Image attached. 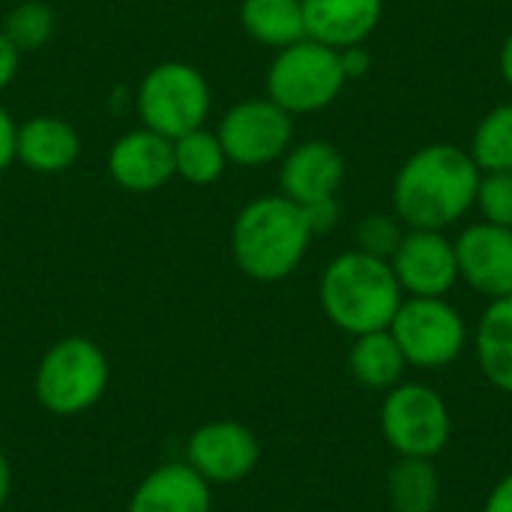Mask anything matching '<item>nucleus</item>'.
<instances>
[{
    "instance_id": "nucleus-1",
    "label": "nucleus",
    "mask_w": 512,
    "mask_h": 512,
    "mask_svg": "<svg viewBox=\"0 0 512 512\" xmlns=\"http://www.w3.org/2000/svg\"><path fill=\"white\" fill-rule=\"evenodd\" d=\"M483 171L459 144L435 141L414 150L393 180V210L408 228L444 231L477 204Z\"/></svg>"
},
{
    "instance_id": "nucleus-2",
    "label": "nucleus",
    "mask_w": 512,
    "mask_h": 512,
    "mask_svg": "<svg viewBox=\"0 0 512 512\" xmlns=\"http://www.w3.org/2000/svg\"><path fill=\"white\" fill-rule=\"evenodd\" d=\"M312 228L300 204L276 195L252 198L231 225V258L252 282H282L306 258Z\"/></svg>"
},
{
    "instance_id": "nucleus-3",
    "label": "nucleus",
    "mask_w": 512,
    "mask_h": 512,
    "mask_svg": "<svg viewBox=\"0 0 512 512\" xmlns=\"http://www.w3.org/2000/svg\"><path fill=\"white\" fill-rule=\"evenodd\" d=\"M318 297L330 324L348 336H363L390 330L405 291L387 258L351 249L324 267Z\"/></svg>"
},
{
    "instance_id": "nucleus-4",
    "label": "nucleus",
    "mask_w": 512,
    "mask_h": 512,
    "mask_svg": "<svg viewBox=\"0 0 512 512\" xmlns=\"http://www.w3.org/2000/svg\"><path fill=\"white\" fill-rule=\"evenodd\" d=\"M111 363L105 351L87 336H66L54 342L33 378L36 402L54 417H75L90 411L108 390Z\"/></svg>"
},
{
    "instance_id": "nucleus-5",
    "label": "nucleus",
    "mask_w": 512,
    "mask_h": 512,
    "mask_svg": "<svg viewBox=\"0 0 512 512\" xmlns=\"http://www.w3.org/2000/svg\"><path fill=\"white\" fill-rule=\"evenodd\" d=\"M135 111L141 126L180 138L207 126L213 111V90L204 72L186 60H162L144 72L135 90Z\"/></svg>"
},
{
    "instance_id": "nucleus-6",
    "label": "nucleus",
    "mask_w": 512,
    "mask_h": 512,
    "mask_svg": "<svg viewBox=\"0 0 512 512\" xmlns=\"http://www.w3.org/2000/svg\"><path fill=\"white\" fill-rule=\"evenodd\" d=\"M264 84L267 99H273L291 117H300L330 108L345 90L348 78L339 51L306 36L276 51Z\"/></svg>"
},
{
    "instance_id": "nucleus-7",
    "label": "nucleus",
    "mask_w": 512,
    "mask_h": 512,
    "mask_svg": "<svg viewBox=\"0 0 512 512\" xmlns=\"http://www.w3.org/2000/svg\"><path fill=\"white\" fill-rule=\"evenodd\" d=\"M381 435L399 459H435L447 450L453 417L429 384H396L381 405Z\"/></svg>"
},
{
    "instance_id": "nucleus-8",
    "label": "nucleus",
    "mask_w": 512,
    "mask_h": 512,
    "mask_svg": "<svg viewBox=\"0 0 512 512\" xmlns=\"http://www.w3.org/2000/svg\"><path fill=\"white\" fill-rule=\"evenodd\" d=\"M390 333L408 366L417 369H444L459 360L468 345L465 318L444 297H405Z\"/></svg>"
},
{
    "instance_id": "nucleus-9",
    "label": "nucleus",
    "mask_w": 512,
    "mask_h": 512,
    "mask_svg": "<svg viewBox=\"0 0 512 512\" xmlns=\"http://www.w3.org/2000/svg\"><path fill=\"white\" fill-rule=\"evenodd\" d=\"M231 165L264 168L279 162L294 144V117L267 96L234 102L216 126Z\"/></svg>"
},
{
    "instance_id": "nucleus-10",
    "label": "nucleus",
    "mask_w": 512,
    "mask_h": 512,
    "mask_svg": "<svg viewBox=\"0 0 512 512\" xmlns=\"http://www.w3.org/2000/svg\"><path fill=\"white\" fill-rule=\"evenodd\" d=\"M390 267L408 297H447L459 282L456 243L444 231L408 228L390 255Z\"/></svg>"
},
{
    "instance_id": "nucleus-11",
    "label": "nucleus",
    "mask_w": 512,
    "mask_h": 512,
    "mask_svg": "<svg viewBox=\"0 0 512 512\" xmlns=\"http://www.w3.org/2000/svg\"><path fill=\"white\" fill-rule=\"evenodd\" d=\"M186 462L210 483L228 486L246 480L261 462L255 432L237 420H210L189 435Z\"/></svg>"
},
{
    "instance_id": "nucleus-12",
    "label": "nucleus",
    "mask_w": 512,
    "mask_h": 512,
    "mask_svg": "<svg viewBox=\"0 0 512 512\" xmlns=\"http://www.w3.org/2000/svg\"><path fill=\"white\" fill-rule=\"evenodd\" d=\"M108 177L135 195L159 192L174 180V144L171 138L138 126L114 138L105 156Z\"/></svg>"
},
{
    "instance_id": "nucleus-13",
    "label": "nucleus",
    "mask_w": 512,
    "mask_h": 512,
    "mask_svg": "<svg viewBox=\"0 0 512 512\" xmlns=\"http://www.w3.org/2000/svg\"><path fill=\"white\" fill-rule=\"evenodd\" d=\"M459 279L489 300L512 294V228L474 222L456 240Z\"/></svg>"
},
{
    "instance_id": "nucleus-14",
    "label": "nucleus",
    "mask_w": 512,
    "mask_h": 512,
    "mask_svg": "<svg viewBox=\"0 0 512 512\" xmlns=\"http://www.w3.org/2000/svg\"><path fill=\"white\" fill-rule=\"evenodd\" d=\"M345 156L324 138L291 144L279 159V192L294 204L306 207L315 201L336 198L345 183Z\"/></svg>"
},
{
    "instance_id": "nucleus-15",
    "label": "nucleus",
    "mask_w": 512,
    "mask_h": 512,
    "mask_svg": "<svg viewBox=\"0 0 512 512\" xmlns=\"http://www.w3.org/2000/svg\"><path fill=\"white\" fill-rule=\"evenodd\" d=\"M129 512H213V492L189 462H168L135 486Z\"/></svg>"
},
{
    "instance_id": "nucleus-16",
    "label": "nucleus",
    "mask_w": 512,
    "mask_h": 512,
    "mask_svg": "<svg viewBox=\"0 0 512 512\" xmlns=\"http://www.w3.org/2000/svg\"><path fill=\"white\" fill-rule=\"evenodd\" d=\"M81 156L78 129L57 114H33L18 123L15 162L33 174H63Z\"/></svg>"
},
{
    "instance_id": "nucleus-17",
    "label": "nucleus",
    "mask_w": 512,
    "mask_h": 512,
    "mask_svg": "<svg viewBox=\"0 0 512 512\" xmlns=\"http://www.w3.org/2000/svg\"><path fill=\"white\" fill-rule=\"evenodd\" d=\"M384 0H303L306 36L336 51L363 45L381 24Z\"/></svg>"
},
{
    "instance_id": "nucleus-18",
    "label": "nucleus",
    "mask_w": 512,
    "mask_h": 512,
    "mask_svg": "<svg viewBox=\"0 0 512 512\" xmlns=\"http://www.w3.org/2000/svg\"><path fill=\"white\" fill-rule=\"evenodd\" d=\"M474 351L483 378L512 396V294L486 306L477 321Z\"/></svg>"
},
{
    "instance_id": "nucleus-19",
    "label": "nucleus",
    "mask_w": 512,
    "mask_h": 512,
    "mask_svg": "<svg viewBox=\"0 0 512 512\" xmlns=\"http://www.w3.org/2000/svg\"><path fill=\"white\" fill-rule=\"evenodd\" d=\"M348 366L363 387L393 390L396 384H402L408 360L390 330H375V333L354 336V345L348 351Z\"/></svg>"
},
{
    "instance_id": "nucleus-20",
    "label": "nucleus",
    "mask_w": 512,
    "mask_h": 512,
    "mask_svg": "<svg viewBox=\"0 0 512 512\" xmlns=\"http://www.w3.org/2000/svg\"><path fill=\"white\" fill-rule=\"evenodd\" d=\"M243 30L264 48H288L306 39L303 0H240Z\"/></svg>"
},
{
    "instance_id": "nucleus-21",
    "label": "nucleus",
    "mask_w": 512,
    "mask_h": 512,
    "mask_svg": "<svg viewBox=\"0 0 512 512\" xmlns=\"http://www.w3.org/2000/svg\"><path fill=\"white\" fill-rule=\"evenodd\" d=\"M393 512H435L441 504V474L435 459H399L387 477Z\"/></svg>"
},
{
    "instance_id": "nucleus-22",
    "label": "nucleus",
    "mask_w": 512,
    "mask_h": 512,
    "mask_svg": "<svg viewBox=\"0 0 512 512\" xmlns=\"http://www.w3.org/2000/svg\"><path fill=\"white\" fill-rule=\"evenodd\" d=\"M171 144H174V177H180L189 186H213L216 180H222L225 168L231 165L219 135L210 132L207 126L192 129L174 138Z\"/></svg>"
},
{
    "instance_id": "nucleus-23",
    "label": "nucleus",
    "mask_w": 512,
    "mask_h": 512,
    "mask_svg": "<svg viewBox=\"0 0 512 512\" xmlns=\"http://www.w3.org/2000/svg\"><path fill=\"white\" fill-rule=\"evenodd\" d=\"M468 153L483 174L512 171V102H501L480 117Z\"/></svg>"
},
{
    "instance_id": "nucleus-24",
    "label": "nucleus",
    "mask_w": 512,
    "mask_h": 512,
    "mask_svg": "<svg viewBox=\"0 0 512 512\" xmlns=\"http://www.w3.org/2000/svg\"><path fill=\"white\" fill-rule=\"evenodd\" d=\"M54 27H57L54 9L48 3H42V0H21V3H15L6 12L3 24H0L6 39L21 51V57L30 54V51H39L42 45H48L51 36H54Z\"/></svg>"
},
{
    "instance_id": "nucleus-25",
    "label": "nucleus",
    "mask_w": 512,
    "mask_h": 512,
    "mask_svg": "<svg viewBox=\"0 0 512 512\" xmlns=\"http://www.w3.org/2000/svg\"><path fill=\"white\" fill-rule=\"evenodd\" d=\"M474 207H480L486 222L512 228V171L483 174Z\"/></svg>"
},
{
    "instance_id": "nucleus-26",
    "label": "nucleus",
    "mask_w": 512,
    "mask_h": 512,
    "mask_svg": "<svg viewBox=\"0 0 512 512\" xmlns=\"http://www.w3.org/2000/svg\"><path fill=\"white\" fill-rule=\"evenodd\" d=\"M402 228H399V219L393 216H366L357 228V249L369 252V255H378V258H387L396 252L399 240H402Z\"/></svg>"
},
{
    "instance_id": "nucleus-27",
    "label": "nucleus",
    "mask_w": 512,
    "mask_h": 512,
    "mask_svg": "<svg viewBox=\"0 0 512 512\" xmlns=\"http://www.w3.org/2000/svg\"><path fill=\"white\" fill-rule=\"evenodd\" d=\"M303 213H306V222H309L312 234H327V231H333L336 222H339V201H336V198L315 201V204H306Z\"/></svg>"
},
{
    "instance_id": "nucleus-28",
    "label": "nucleus",
    "mask_w": 512,
    "mask_h": 512,
    "mask_svg": "<svg viewBox=\"0 0 512 512\" xmlns=\"http://www.w3.org/2000/svg\"><path fill=\"white\" fill-rule=\"evenodd\" d=\"M15 141H18V120L0 102V174L15 162Z\"/></svg>"
},
{
    "instance_id": "nucleus-29",
    "label": "nucleus",
    "mask_w": 512,
    "mask_h": 512,
    "mask_svg": "<svg viewBox=\"0 0 512 512\" xmlns=\"http://www.w3.org/2000/svg\"><path fill=\"white\" fill-rule=\"evenodd\" d=\"M339 57H342V69H345V78H348V81L363 78V75L372 69V54H369V48H363V45L342 48Z\"/></svg>"
},
{
    "instance_id": "nucleus-30",
    "label": "nucleus",
    "mask_w": 512,
    "mask_h": 512,
    "mask_svg": "<svg viewBox=\"0 0 512 512\" xmlns=\"http://www.w3.org/2000/svg\"><path fill=\"white\" fill-rule=\"evenodd\" d=\"M18 66H21V51H18V48L6 39V33L0 30V93L15 81Z\"/></svg>"
},
{
    "instance_id": "nucleus-31",
    "label": "nucleus",
    "mask_w": 512,
    "mask_h": 512,
    "mask_svg": "<svg viewBox=\"0 0 512 512\" xmlns=\"http://www.w3.org/2000/svg\"><path fill=\"white\" fill-rule=\"evenodd\" d=\"M483 512H512V474H507L486 498Z\"/></svg>"
},
{
    "instance_id": "nucleus-32",
    "label": "nucleus",
    "mask_w": 512,
    "mask_h": 512,
    "mask_svg": "<svg viewBox=\"0 0 512 512\" xmlns=\"http://www.w3.org/2000/svg\"><path fill=\"white\" fill-rule=\"evenodd\" d=\"M498 69H501V78L507 81V87L512 90V30L507 33L504 45H501V54H498Z\"/></svg>"
},
{
    "instance_id": "nucleus-33",
    "label": "nucleus",
    "mask_w": 512,
    "mask_h": 512,
    "mask_svg": "<svg viewBox=\"0 0 512 512\" xmlns=\"http://www.w3.org/2000/svg\"><path fill=\"white\" fill-rule=\"evenodd\" d=\"M9 492H12V468H9L6 453L0 450V510H3V504L9 498Z\"/></svg>"
},
{
    "instance_id": "nucleus-34",
    "label": "nucleus",
    "mask_w": 512,
    "mask_h": 512,
    "mask_svg": "<svg viewBox=\"0 0 512 512\" xmlns=\"http://www.w3.org/2000/svg\"><path fill=\"white\" fill-rule=\"evenodd\" d=\"M0 512H3V510H0Z\"/></svg>"
}]
</instances>
